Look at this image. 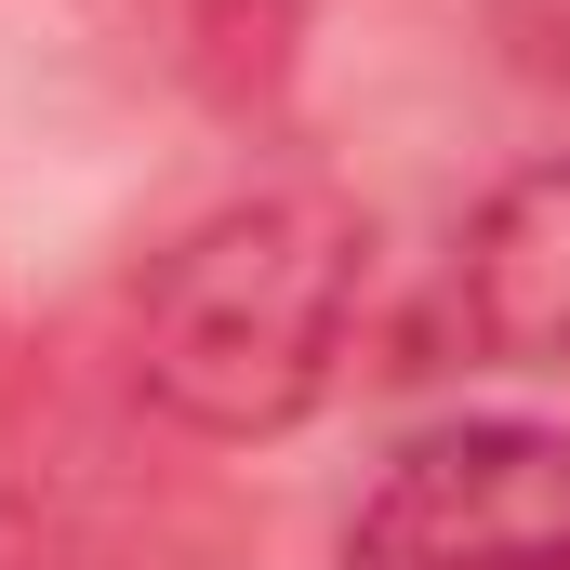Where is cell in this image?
Masks as SVG:
<instances>
[{"instance_id": "obj_1", "label": "cell", "mask_w": 570, "mask_h": 570, "mask_svg": "<svg viewBox=\"0 0 570 570\" xmlns=\"http://www.w3.org/2000/svg\"><path fill=\"white\" fill-rule=\"evenodd\" d=\"M372 318V226L318 186H253L199 213L134 292V385L186 438H292L332 412Z\"/></svg>"}, {"instance_id": "obj_3", "label": "cell", "mask_w": 570, "mask_h": 570, "mask_svg": "<svg viewBox=\"0 0 570 570\" xmlns=\"http://www.w3.org/2000/svg\"><path fill=\"white\" fill-rule=\"evenodd\" d=\"M451 318L504 372H558L570 358V159L518 173L478 213V239L451 253Z\"/></svg>"}, {"instance_id": "obj_2", "label": "cell", "mask_w": 570, "mask_h": 570, "mask_svg": "<svg viewBox=\"0 0 570 570\" xmlns=\"http://www.w3.org/2000/svg\"><path fill=\"white\" fill-rule=\"evenodd\" d=\"M345 570H570V425L451 412L412 425L332 531Z\"/></svg>"}]
</instances>
